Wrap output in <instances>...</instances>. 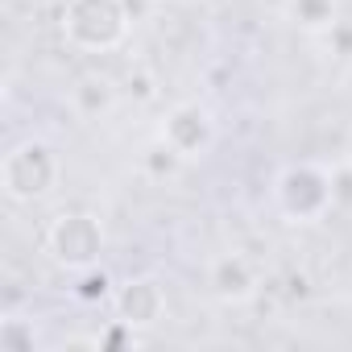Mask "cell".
I'll return each mask as SVG.
<instances>
[{
	"label": "cell",
	"instance_id": "cell-1",
	"mask_svg": "<svg viewBox=\"0 0 352 352\" xmlns=\"http://www.w3.org/2000/svg\"><path fill=\"white\" fill-rule=\"evenodd\" d=\"M274 204L290 224H319L323 216L336 212L331 199V166L323 162H294L278 174L274 183Z\"/></svg>",
	"mask_w": 352,
	"mask_h": 352
},
{
	"label": "cell",
	"instance_id": "cell-2",
	"mask_svg": "<svg viewBox=\"0 0 352 352\" xmlns=\"http://www.w3.org/2000/svg\"><path fill=\"white\" fill-rule=\"evenodd\" d=\"M129 9L124 0H67L63 5V38L75 50L87 54H104L112 46H120L124 30H129Z\"/></svg>",
	"mask_w": 352,
	"mask_h": 352
},
{
	"label": "cell",
	"instance_id": "cell-3",
	"mask_svg": "<svg viewBox=\"0 0 352 352\" xmlns=\"http://www.w3.org/2000/svg\"><path fill=\"white\" fill-rule=\"evenodd\" d=\"M58 153L46 145V141H21L5 153V166H0V187L13 204H34L42 195L54 191L58 183Z\"/></svg>",
	"mask_w": 352,
	"mask_h": 352
},
{
	"label": "cell",
	"instance_id": "cell-4",
	"mask_svg": "<svg viewBox=\"0 0 352 352\" xmlns=\"http://www.w3.org/2000/svg\"><path fill=\"white\" fill-rule=\"evenodd\" d=\"M46 249L58 265L67 270H87L100 265L104 253V224L91 212H58L46 228Z\"/></svg>",
	"mask_w": 352,
	"mask_h": 352
},
{
	"label": "cell",
	"instance_id": "cell-5",
	"mask_svg": "<svg viewBox=\"0 0 352 352\" xmlns=\"http://www.w3.org/2000/svg\"><path fill=\"white\" fill-rule=\"evenodd\" d=\"M183 162L191 157H204L216 141V120L204 104H174L162 120V133H157Z\"/></svg>",
	"mask_w": 352,
	"mask_h": 352
},
{
	"label": "cell",
	"instance_id": "cell-6",
	"mask_svg": "<svg viewBox=\"0 0 352 352\" xmlns=\"http://www.w3.org/2000/svg\"><path fill=\"white\" fill-rule=\"evenodd\" d=\"M116 311L133 327L157 323L166 315V290H162V282L157 278H133V282H124L120 294H116Z\"/></svg>",
	"mask_w": 352,
	"mask_h": 352
},
{
	"label": "cell",
	"instance_id": "cell-7",
	"mask_svg": "<svg viewBox=\"0 0 352 352\" xmlns=\"http://www.w3.org/2000/svg\"><path fill=\"white\" fill-rule=\"evenodd\" d=\"M208 282H212V290H216L224 302H249V298L257 294V270H253V261L241 257V253L216 257L212 270H208Z\"/></svg>",
	"mask_w": 352,
	"mask_h": 352
},
{
	"label": "cell",
	"instance_id": "cell-8",
	"mask_svg": "<svg viewBox=\"0 0 352 352\" xmlns=\"http://www.w3.org/2000/svg\"><path fill=\"white\" fill-rule=\"evenodd\" d=\"M71 104H75V112H79L83 120H96V116L112 112V104H116V87H112L108 75H83V79L71 87Z\"/></svg>",
	"mask_w": 352,
	"mask_h": 352
},
{
	"label": "cell",
	"instance_id": "cell-9",
	"mask_svg": "<svg viewBox=\"0 0 352 352\" xmlns=\"http://www.w3.org/2000/svg\"><path fill=\"white\" fill-rule=\"evenodd\" d=\"M290 17H294V25H302V30L323 34V30L340 17V5H336V0H290Z\"/></svg>",
	"mask_w": 352,
	"mask_h": 352
},
{
	"label": "cell",
	"instance_id": "cell-10",
	"mask_svg": "<svg viewBox=\"0 0 352 352\" xmlns=\"http://www.w3.org/2000/svg\"><path fill=\"white\" fill-rule=\"evenodd\" d=\"M71 294H75L79 302H100V298H108V294H112V278H108L100 265L75 270V286H71Z\"/></svg>",
	"mask_w": 352,
	"mask_h": 352
},
{
	"label": "cell",
	"instance_id": "cell-11",
	"mask_svg": "<svg viewBox=\"0 0 352 352\" xmlns=\"http://www.w3.org/2000/svg\"><path fill=\"white\" fill-rule=\"evenodd\" d=\"M323 42L336 58H352V17H336L327 30H323Z\"/></svg>",
	"mask_w": 352,
	"mask_h": 352
},
{
	"label": "cell",
	"instance_id": "cell-12",
	"mask_svg": "<svg viewBox=\"0 0 352 352\" xmlns=\"http://www.w3.org/2000/svg\"><path fill=\"white\" fill-rule=\"evenodd\" d=\"M331 199H336V212H352V162L348 157L331 166Z\"/></svg>",
	"mask_w": 352,
	"mask_h": 352
},
{
	"label": "cell",
	"instance_id": "cell-13",
	"mask_svg": "<svg viewBox=\"0 0 352 352\" xmlns=\"http://www.w3.org/2000/svg\"><path fill=\"white\" fill-rule=\"evenodd\" d=\"M344 157H348V162H352V133H348V149H344Z\"/></svg>",
	"mask_w": 352,
	"mask_h": 352
},
{
	"label": "cell",
	"instance_id": "cell-14",
	"mask_svg": "<svg viewBox=\"0 0 352 352\" xmlns=\"http://www.w3.org/2000/svg\"><path fill=\"white\" fill-rule=\"evenodd\" d=\"M149 5H157V0H149Z\"/></svg>",
	"mask_w": 352,
	"mask_h": 352
}]
</instances>
